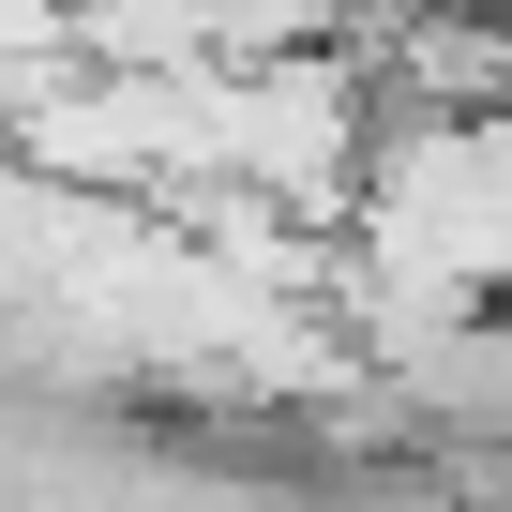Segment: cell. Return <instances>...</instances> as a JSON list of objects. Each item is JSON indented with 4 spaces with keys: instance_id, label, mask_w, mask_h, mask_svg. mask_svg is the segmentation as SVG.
<instances>
[{
    "instance_id": "cell-1",
    "label": "cell",
    "mask_w": 512,
    "mask_h": 512,
    "mask_svg": "<svg viewBox=\"0 0 512 512\" xmlns=\"http://www.w3.org/2000/svg\"><path fill=\"white\" fill-rule=\"evenodd\" d=\"M377 256L422 272L437 302L512 287V121H437V136H407L392 181H377Z\"/></svg>"
}]
</instances>
